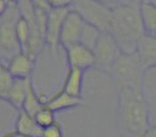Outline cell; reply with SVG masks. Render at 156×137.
<instances>
[{"label":"cell","mask_w":156,"mask_h":137,"mask_svg":"<svg viewBox=\"0 0 156 137\" xmlns=\"http://www.w3.org/2000/svg\"><path fill=\"white\" fill-rule=\"evenodd\" d=\"M117 125L127 137H142L149 128L150 108L143 89L115 87Z\"/></svg>","instance_id":"6da1fadb"},{"label":"cell","mask_w":156,"mask_h":137,"mask_svg":"<svg viewBox=\"0 0 156 137\" xmlns=\"http://www.w3.org/2000/svg\"><path fill=\"white\" fill-rule=\"evenodd\" d=\"M141 1L110 2L111 16L108 32L111 33L122 52L134 54L137 44L145 34L140 11Z\"/></svg>","instance_id":"7a4b0ae2"},{"label":"cell","mask_w":156,"mask_h":137,"mask_svg":"<svg viewBox=\"0 0 156 137\" xmlns=\"http://www.w3.org/2000/svg\"><path fill=\"white\" fill-rule=\"evenodd\" d=\"M107 74L111 76L115 87L143 89V71L137 55L122 52Z\"/></svg>","instance_id":"3957f363"},{"label":"cell","mask_w":156,"mask_h":137,"mask_svg":"<svg viewBox=\"0 0 156 137\" xmlns=\"http://www.w3.org/2000/svg\"><path fill=\"white\" fill-rule=\"evenodd\" d=\"M20 17L17 1H10L5 13L0 14V56L5 61H9L14 55L22 52L16 35V24Z\"/></svg>","instance_id":"277c9868"},{"label":"cell","mask_w":156,"mask_h":137,"mask_svg":"<svg viewBox=\"0 0 156 137\" xmlns=\"http://www.w3.org/2000/svg\"><path fill=\"white\" fill-rule=\"evenodd\" d=\"M72 9L78 12L87 24L98 28L101 32L108 31L111 16L110 2L77 0L73 1Z\"/></svg>","instance_id":"5b68a950"},{"label":"cell","mask_w":156,"mask_h":137,"mask_svg":"<svg viewBox=\"0 0 156 137\" xmlns=\"http://www.w3.org/2000/svg\"><path fill=\"white\" fill-rule=\"evenodd\" d=\"M95 56V67L96 70L108 73L117 59L122 54L119 44L111 35L110 32L105 31L101 32L98 41L93 47Z\"/></svg>","instance_id":"8992f818"},{"label":"cell","mask_w":156,"mask_h":137,"mask_svg":"<svg viewBox=\"0 0 156 137\" xmlns=\"http://www.w3.org/2000/svg\"><path fill=\"white\" fill-rule=\"evenodd\" d=\"M86 22L75 10H69L60 33V46L65 48L79 43L83 32Z\"/></svg>","instance_id":"52a82bcc"},{"label":"cell","mask_w":156,"mask_h":137,"mask_svg":"<svg viewBox=\"0 0 156 137\" xmlns=\"http://www.w3.org/2000/svg\"><path fill=\"white\" fill-rule=\"evenodd\" d=\"M64 50L69 67H76L83 71L95 67V56L93 49L80 42L65 48Z\"/></svg>","instance_id":"ba28073f"},{"label":"cell","mask_w":156,"mask_h":137,"mask_svg":"<svg viewBox=\"0 0 156 137\" xmlns=\"http://www.w3.org/2000/svg\"><path fill=\"white\" fill-rule=\"evenodd\" d=\"M69 9H50L48 12L46 26V45L55 55L60 46V33L67 12Z\"/></svg>","instance_id":"9c48e42d"},{"label":"cell","mask_w":156,"mask_h":137,"mask_svg":"<svg viewBox=\"0 0 156 137\" xmlns=\"http://www.w3.org/2000/svg\"><path fill=\"white\" fill-rule=\"evenodd\" d=\"M137 55L143 71L156 67V35L144 34L137 44Z\"/></svg>","instance_id":"30bf717a"},{"label":"cell","mask_w":156,"mask_h":137,"mask_svg":"<svg viewBox=\"0 0 156 137\" xmlns=\"http://www.w3.org/2000/svg\"><path fill=\"white\" fill-rule=\"evenodd\" d=\"M8 70L10 71L14 78L16 79H28L31 78V73L34 69L35 60H33L28 54L20 52L14 55L7 63Z\"/></svg>","instance_id":"8fae6325"},{"label":"cell","mask_w":156,"mask_h":137,"mask_svg":"<svg viewBox=\"0 0 156 137\" xmlns=\"http://www.w3.org/2000/svg\"><path fill=\"white\" fill-rule=\"evenodd\" d=\"M45 104H47L55 113H57L81 106L83 105V99L69 96L62 88H60L50 96H46Z\"/></svg>","instance_id":"7c38bea8"},{"label":"cell","mask_w":156,"mask_h":137,"mask_svg":"<svg viewBox=\"0 0 156 137\" xmlns=\"http://www.w3.org/2000/svg\"><path fill=\"white\" fill-rule=\"evenodd\" d=\"M14 130L20 134L28 137H42L43 133V128H41L37 124L34 117L24 109L17 110Z\"/></svg>","instance_id":"4fadbf2b"},{"label":"cell","mask_w":156,"mask_h":137,"mask_svg":"<svg viewBox=\"0 0 156 137\" xmlns=\"http://www.w3.org/2000/svg\"><path fill=\"white\" fill-rule=\"evenodd\" d=\"M32 79H16L14 81L13 86L11 87V89L9 90V92L7 93V96L2 99L3 101L9 103L11 106H13L14 108H16L17 110L23 109L24 106L25 100H26L27 92H28L29 84L31 83Z\"/></svg>","instance_id":"5bb4252c"},{"label":"cell","mask_w":156,"mask_h":137,"mask_svg":"<svg viewBox=\"0 0 156 137\" xmlns=\"http://www.w3.org/2000/svg\"><path fill=\"white\" fill-rule=\"evenodd\" d=\"M83 73L85 71L83 70L76 69V67H69L61 88L69 96L83 98Z\"/></svg>","instance_id":"9a60e30c"},{"label":"cell","mask_w":156,"mask_h":137,"mask_svg":"<svg viewBox=\"0 0 156 137\" xmlns=\"http://www.w3.org/2000/svg\"><path fill=\"white\" fill-rule=\"evenodd\" d=\"M140 11L145 34L156 35V3L154 1H141Z\"/></svg>","instance_id":"2e32d148"},{"label":"cell","mask_w":156,"mask_h":137,"mask_svg":"<svg viewBox=\"0 0 156 137\" xmlns=\"http://www.w3.org/2000/svg\"><path fill=\"white\" fill-rule=\"evenodd\" d=\"M45 99L46 96L37 93L32 84V81H31V83L29 84L28 92H27L26 100H25L23 109L26 110L27 113L31 114L32 116H34V114L39 110L40 107L43 104H45Z\"/></svg>","instance_id":"e0dca14e"},{"label":"cell","mask_w":156,"mask_h":137,"mask_svg":"<svg viewBox=\"0 0 156 137\" xmlns=\"http://www.w3.org/2000/svg\"><path fill=\"white\" fill-rule=\"evenodd\" d=\"M16 35H17V40L20 48H22V52H26L31 38V27L28 20L23 17L22 15L18 18L17 24H16Z\"/></svg>","instance_id":"ac0fdd59"},{"label":"cell","mask_w":156,"mask_h":137,"mask_svg":"<svg viewBox=\"0 0 156 137\" xmlns=\"http://www.w3.org/2000/svg\"><path fill=\"white\" fill-rule=\"evenodd\" d=\"M34 120L37 124L41 128H46L54 124L56 120V113L48 106L47 104H43L39 108V110L34 114Z\"/></svg>","instance_id":"d6986e66"},{"label":"cell","mask_w":156,"mask_h":137,"mask_svg":"<svg viewBox=\"0 0 156 137\" xmlns=\"http://www.w3.org/2000/svg\"><path fill=\"white\" fill-rule=\"evenodd\" d=\"M14 81H15V78L8 70L7 65L5 63H1V67H0V96L1 99L7 96L9 90L13 86Z\"/></svg>","instance_id":"ffe728a7"},{"label":"cell","mask_w":156,"mask_h":137,"mask_svg":"<svg viewBox=\"0 0 156 137\" xmlns=\"http://www.w3.org/2000/svg\"><path fill=\"white\" fill-rule=\"evenodd\" d=\"M100 34H101V31L98 30V28H95V27L91 26V25L86 23L83 35H81L80 43H83V45L88 46V47L93 49V47H94V45H95Z\"/></svg>","instance_id":"44dd1931"},{"label":"cell","mask_w":156,"mask_h":137,"mask_svg":"<svg viewBox=\"0 0 156 137\" xmlns=\"http://www.w3.org/2000/svg\"><path fill=\"white\" fill-rule=\"evenodd\" d=\"M42 137H64L63 128L60 122L56 121L54 124L46 128H43Z\"/></svg>","instance_id":"7402d4cb"},{"label":"cell","mask_w":156,"mask_h":137,"mask_svg":"<svg viewBox=\"0 0 156 137\" xmlns=\"http://www.w3.org/2000/svg\"><path fill=\"white\" fill-rule=\"evenodd\" d=\"M142 137H156V123L151 124L149 130L145 132V134Z\"/></svg>","instance_id":"603a6c76"},{"label":"cell","mask_w":156,"mask_h":137,"mask_svg":"<svg viewBox=\"0 0 156 137\" xmlns=\"http://www.w3.org/2000/svg\"><path fill=\"white\" fill-rule=\"evenodd\" d=\"M1 137H28V136H25L23 134H20L18 132H16L15 130L13 131H9V132H5L1 135Z\"/></svg>","instance_id":"cb8c5ba5"}]
</instances>
